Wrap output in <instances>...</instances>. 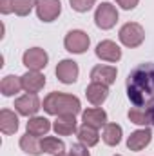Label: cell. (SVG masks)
<instances>
[{"instance_id":"21","label":"cell","mask_w":154,"mask_h":156,"mask_svg":"<svg viewBox=\"0 0 154 156\" xmlns=\"http://www.w3.org/2000/svg\"><path fill=\"white\" fill-rule=\"evenodd\" d=\"M20 149L26 153V154L31 156H40L44 151H42V145H40L38 136H33L29 133H26L22 138H20Z\"/></svg>"},{"instance_id":"3","label":"cell","mask_w":154,"mask_h":156,"mask_svg":"<svg viewBox=\"0 0 154 156\" xmlns=\"http://www.w3.org/2000/svg\"><path fill=\"white\" fill-rule=\"evenodd\" d=\"M118 38H120V42L125 47L134 49V47H138V45L143 44V40H145V29L138 22H127V24L121 26V29L118 33Z\"/></svg>"},{"instance_id":"22","label":"cell","mask_w":154,"mask_h":156,"mask_svg":"<svg viewBox=\"0 0 154 156\" xmlns=\"http://www.w3.org/2000/svg\"><path fill=\"white\" fill-rule=\"evenodd\" d=\"M76 134H78L80 144H83V145H87V147H94V145L100 142L98 129H94V127H91V125H85V123L78 129Z\"/></svg>"},{"instance_id":"19","label":"cell","mask_w":154,"mask_h":156,"mask_svg":"<svg viewBox=\"0 0 154 156\" xmlns=\"http://www.w3.org/2000/svg\"><path fill=\"white\" fill-rule=\"evenodd\" d=\"M51 127H53V125H51V122H49L47 118H44V116L29 118V122H27V125H26L27 133H29V134H33V136H45V134L49 133V129H51Z\"/></svg>"},{"instance_id":"30","label":"cell","mask_w":154,"mask_h":156,"mask_svg":"<svg viewBox=\"0 0 154 156\" xmlns=\"http://www.w3.org/2000/svg\"><path fill=\"white\" fill-rule=\"evenodd\" d=\"M147 115H149V123H151V125H154V105L147 109Z\"/></svg>"},{"instance_id":"12","label":"cell","mask_w":154,"mask_h":156,"mask_svg":"<svg viewBox=\"0 0 154 156\" xmlns=\"http://www.w3.org/2000/svg\"><path fill=\"white\" fill-rule=\"evenodd\" d=\"M116 67L113 66H94L91 69V82H98V83H103V85H111L116 82Z\"/></svg>"},{"instance_id":"17","label":"cell","mask_w":154,"mask_h":156,"mask_svg":"<svg viewBox=\"0 0 154 156\" xmlns=\"http://www.w3.org/2000/svg\"><path fill=\"white\" fill-rule=\"evenodd\" d=\"M0 131L4 134H15L18 131V116L11 109H2L0 111Z\"/></svg>"},{"instance_id":"7","label":"cell","mask_w":154,"mask_h":156,"mask_svg":"<svg viewBox=\"0 0 154 156\" xmlns=\"http://www.w3.org/2000/svg\"><path fill=\"white\" fill-rule=\"evenodd\" d=\"M40 98L35 94V93H27L20 98L15 100V111L20 115V116H35L40 111Z\"/></svg>"},{"instance_id":"5","label":"cell","mask_w":154,"mask_h":156,"mask_svg":"<svg viewBox=\"0 0 154 156\" xmlns=\"http://www.w3.org/2000/svg\"><path fill=\"white\" fill-rule=\"evenodd\" d=\"M64 45H65V49H67L69 53H73V55H82V53H85V51L89 49L91 38H89V35H87L85 31H82V29H73V31H69V33L65 35Z\"/></svg>"},{"instance_id":"14","label":"cell","mask_w":154,"mask_h":156,"mask_svg":"<svg viewBox=\"0 0 154 156\" xmlns=\"http://www.w3.org/2000/svg\"><path fill=\"white\" fill-rule=\"evenodd\" d=\"M82 122L85 125H91L94 129H102L107 125V113L100 107H91L82 113Z\"/></svg>"},{"instance_id":"32","label":"cell","mask_w":154,"mask_h":156,"mask_svg":"<svg viewBox=\"0 0 154 156\" xmlns=\"http://www.w3.org/2000/svg\"><path fill=\"white\" fill-rule=\"evenodd\" d=\"M114 156H121V154H114Z\"/></svg>"},{"instance_id":"20","label":"cell","mask_w":154,"mask_h":156,"mask_svg":"<svg viewBox=\"0 0 154 156\" xmlns=\"http://www.w3.org/2000/svg\"><path fill=\"white\" fill-rule=\"evenodd\" d=\"M40 145H42V151L45 154H53V156H58V154H64L65 153V144L54 136H44L40 140Z\"/></svg>"},{"instance_id":"31","label":"cell","mask_w":154,"mask_h":156,"mask_svg":"<svg viewBox=\"0 0 154 156\" xmlns=\"http://www.w3.org/2000/svg\"><path fill=\"white\" fill-rule=\"evenodd\" d=\"M58 156H69V154H65V153H64V154H58Z\"/></svg>"},{"instance_id":"18","label":"cell","mask_w":154,"mask_h":156,"mask_svg":"<svg viewBox=\"0 0 154 156\" xmlns=\"http://www.w3.org/2000/svg\"><path fill=\"white\" fill-rule=\"evenodd\" d=\"M22 76H15V75H7L2 78L0 82V91L4 96H15L22 91Z\"/></svg>"},{"instance_id":"6","label":"cell","mask_w":154,"mask_h":156,"mask_svg":"<svg viewBox=\"0 0 154 156\" xmlns=\"http://www.w3.org/2000/svg\"><path fill=\"white\" fill-rule=\"evenodd\" d=\"M47 62H49V56L42 47H31L22 56V64L27 67V71H42L47 66Z\"/></svg>"},{"instance_id":"11","label":"cell","mask_w":154,"mask_h":156,"mask_svg":"<svg viewBox=\"0 0 154 156\" xmlns=\"http://www.w3.org/2000/svg\"><path fill=\"white\" fill-rule=\"evenodd\" d=\"M151 140H152V131H151L149 127L138 129V131L131 133V136L127 138V147H129L131 151L138 153V151L145 149V147L151 144Z\"/></svg>"},{"instance_id":"13","label":"cell","mask_w":154,"mask_h":156,"mask_svg":"<svg viewBox=\"0 0 154 156\" xmlns=\"http://www.w3.org/2000/svg\"><path fill=\"white\" fill-rule=\"evenodd\" d=\"M85 96H87V100L94 107H98V105H102L107 100V96H109V85H103V83H98V82H91L87 85V89H85Z\"/></svg>"},{"instance_id":"26","label":"cell","mask_w":154,"mask_h":156,"mask_svg":"<svg viewBox=\"0 0 154 156\" xmlns=\"http://www.w3.org/2000/svg\"><path fill=\"white\" fill-rule=\"evenodd\" d=\"M69 4H71V7L75 11H78V13H87L96 4V0H69Z\"/></svg>"},{"instance_id":"2","label":"cell","mask_w":154,"mask_h":156,"mask_svg":"<svg viewBox=\"0 0 154 156\" xmlns=\"http://www.w3.org/2000/svg\"><path fill=\"white\" fill-rule=\"evenodd\" d=\"M44 111L47 115H53V116H65V115L76 116L82 111V104L75 94L53 91L44 98Z\"/></svg>"},{"instance_id":"10","label":"cell","mask_w":154,"mask_h":156,"mask_svg":"<svg viewBox=\"0 0 154 156\" xmlns=\"http://www.w3.org/2000/svg\"><path fill=\"white\" fill-rule=\"evenodd\" d=\"M94 53H96V56H98L100 60H103V62H118V60L121 58V49L116 45V42H113V40H103V42H100V44L96 45Z\"/></svg>"},{"instance_id":"24","label":"cell","mask_w":154,"mask_h":156,"mask_svg":"<svg viewBox=\"0 0 154 156\" xmlns=\"http://www.w3.org/2000/svg\"><path fill=\"white\" fill-rule=\"evenodd\" d=\"M33 7H37V0H13V13L18 16H27Z\"/></svg>"},{"instance_id":"25","label":"cell","mask_w":154,"mask_h":156,"mask_svg":"<svg viewBox=\"0 0 154 156\" xmlns=\"http://www.w3.org/2000/svg\"><path fill=\"white\" fill-rule=\"evenodd\" d=\"M129 120L136 125H151L149 123V115H147V109H140V107H132L129 113H127Z\"/></svg>"},{"instance_id":"27","label":"cell","mask_w":154,"mask_h":156,"mask_svg":"<svg viewBox=\"0 0 154 156\" xmlns=\"http://www.w3.org/2000/svg\"><path fill=\"white\" fill-rule=\"evenodd\" d=\"M69 156H91V154H89V151H87V145H83V144H75V145L71 147V151H69Z\"/></svg>"},{"instance_id":"23","label":"cell","mask_w":154,"mask_h":156,"mask_svg":"<svg viewBox=\"0 0 154 156\" xmlns=\"http://www.w3.org/2000/svg\"><path fill=\"white\" fill-rule=\"evenodd\" d=\"M121 134H123L121 125H118V123H107V125L103 127V134H102V138H103L105 145H109V147H116V145L121 142Z\"/></svg>"},{"instance_id":"29","label":"cell","mask_w":154,"mask_h":156,"mask_svg":"<svg viewBox=\"0 0 154 156\" xmlns=\"http://www.w3.org/2000/svg\"><path fill=\"white\" fill-rule=\"evenodd\" d=\"M0 13L2 15L13 13V0H0Z\"/></svg>"},{"instance_id":"4","label":"cell","mask_w":154,"mask_h":156,"mask_svg":"<svg viewBox=\"0 0 154 156\" xmlns=\"http://www.w3.org/2000/svg\"><path fill=\"white\" fill-rule=\"evenodd\" d=\"M116 22H118V11H116V7L113 4H109V2H102L96 7V11H94V24L100 29L107 31V29L114 27Z\"/></svg>"},{"instance_id":"28","label":"cell","mask_w":154,"mask_h":156,"mask_svg":"<svg viewBox=\"0 0 154 156\" xmlns=\"http://www.w3.org/2000/svg\"><path fill=\"white\" fill-rule=\"evenodd\" d=\"M114 2L121 7V9L131 11V9H134V7L138 5V2H140V0H114Z\"/></svg>"},{"instance_id":"9","label":"cell","mask_w":154,"mask_h":156,"mask_svg":"<svg viewBox=\"0 0 154 156\" xmlns=\"http://www.w3.org/2000/svg\"><path fill=\"white\" fill-rule=\"evenodd\" d=\"M78 73H80V69H78V64L75 60L65 58V60L58 62V66H56V78L62 83H67V85L75 83L78 80Z\"/></svg>"},{"instance_id":"16","label":"cell","mask_w":154,"mask_h":156,"mask_svg":"<svg viewBox=\"0 0 154 156\" xmlns=\"http://www.w3.org/2000/svg\"><path fill=\"white\" fill-rule=\"evenodd\" d=\"M45 85V76L40 71H27L26 75H22V87L26 93H38Z\"/></svg>"},{"instance_id":"1","label":"cell","mask_w":154,"mask_h":156,"mask_svg":"<svg viewBox=\"0 0 154 156\" xmlns=\"http://www.w3.org/2000/svg\"><path fill=\"white\" fill-rule=\"evenodd\" d=\"M127 96L134 107L154 105V64H140L127 76Z\"/></svg>"},{"instance_id":"15","label":"cell","mask_w":154,"mask_h":156,"mask_svg":"<svg viewBox=\"0 0 154 156\" xmlns=\"http://www.w3.org/2000/svg\"><path fill=\"white\" fill-rule=\"evenodd\" d=\"M53 129L58 136H71L78 133V125H76V118L75 115H65V116H56Z\"/></svg>"},{"instance_id":"8","label":"cell","mask_w":154,"mask_h":156,"mask_svg":"<svg viewBox=\"0 0 154 156\" xmlns=\"http://www.w3.org/2000/svg\"><path fill=\"white\" fill-rule=\"evenodd\" d=\"M37 15L42 22H53L62 13V2L60 0H37Z\"/></svg>"}]
</instances>
